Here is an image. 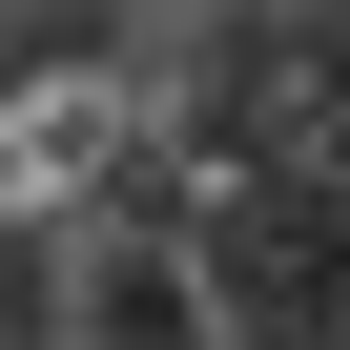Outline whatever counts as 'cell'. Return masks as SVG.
Masks as SVG:
<instances>
[{"instance_id":"cell-1","label":"cell","mask_w":350,"mask_h":350,"mask_svg":"<svg viewBox=\"0 0 350 350\" xmlns=\"http://www.w3.org/2000/svg\"><path fill=\"white\" fill-rule=\"evenodd\" d=\"M62 350H227L206 227H83L62 247Z\"/></svg>"}]
</instances>
